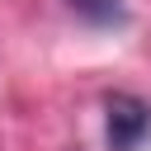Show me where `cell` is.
<instances>
[{
  "label": "cell",
  "instance_id": "1",
  "mask_svg": "<svg viewBox=\"0 0 151 151\" xmlns=\"http://www.w3.org/2000/svg\"><path fill=\"white\" fill-rule=\"evenodd\" d=\"M104 132H109V151H137L142 137L151 132V109L137 94H109L104 99Z\"/></svg>",
  "mask_w": 151,
  "mask_h": 151
},
{
  "label": "cell",
  "instance_id": "2",
  "mask_svg": "<svg viewBox=\"0 0 151 151\" xmlns=\"http://www.w3.org/2000/svg\"><path fill=\"white\" fill-rule=\"evenodd\" d=\"M66 9L76 19H85L90 28H123L127 24V5L123 0H66Z\"/></svg>",
  "mask_w": 151,
  "mask_h": 151
}]
</instances>
